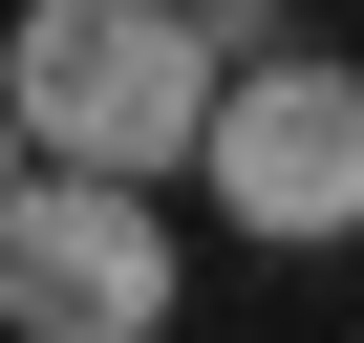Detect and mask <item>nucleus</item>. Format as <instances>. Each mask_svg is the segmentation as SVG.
Returning a JSON list of instances; mask_svg holds the SVG:
<instances>
[{
    "mask_svg": "<svg viewBox=\"0 0 364 343\" xmlns=\"http://www.w3.org/2000/svg\"><path fill=\"white\" fill-rule=\"evenodd\" d=\"M0 107H22V150H65V172H193L215 43H193V0H22Z\"/></svg>",
    "mask_w": 364,
    "mask_h": 343,
    "instance_id": "1",
    "label": "nucleus"
},
{
    "mask_svg": "<svg viewBox=\"0 0 364 343\" xmlns=\"http://www.w3.org/2000/svg\"><path fill=\"white\" fill-rule=\"evenodd\" d=\"M193 172H215L257 236H343V215H364V65L236 43V65H215V107H193Z\"/></svg>",
    "mask_w": 364,
    "mask_h": 343,
    "instance_id": "2",
    "label": "nucleus"
},
{
    "mask_svg": "<svg viewBox=\"0 0 364 343\" xmlns=\"http://www.w3.org/2000/svg\"><path fill=\"white\" fill-rule=\"evenodd\" d=\"M171 300V236H150V194H129V172H0V322H22V343H129Z\"/></svg>",
    "mask_w": 364,
    "mask_h": 343,
    "instance_id": "3",
    "label": "nucleus"
},
{
    "mask_svg": "<svg viewBox=\"0 0 364 343\" xmlns=\"http://www.w3.org/2000/svg\"><path fill=\"white\" fill-rule=\"evenodd\" d=\"M193 43H215V65H236V43H279V0H193Z\"/></svg>",
    "mask_w": 364,
    "mask_h": 343,
    "instance_id": "4",
    "label": "nucleus"
},
{
    "mask_svg": "<svg viewBox=\"0 0 364 343\" xmlns=\"http://www.w3.org/2000/svg\"><path fill=\"white\" fill-rule=\"evenodd\" d=\"M0 172H22V107H0Z\"/></svg>",
    "mask_w": 364,
    "mask_h": 343,
    "instance_id": "5",
    "label": "nucleus"
}]
</instances>
